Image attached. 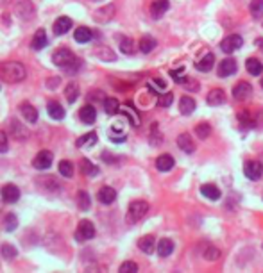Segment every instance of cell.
<instances>
[{
  "label": "cell",
  "mask_w": 263,
  "mask_h": 273,
  "mask_svg": "<svg viewBox=\"0 0 263 273\" xmlns=\"http://www.w3.org/2000/svg\"><path fill=\"white\" fill-rule=\"evenodd\" d=\"M27 77V72H25V66L16 61H5V63H0V79L5 81L9 84L22 82L24 79Z\"/></svg>",
  "instance_id": "cell-1"
},
{
  "label": "cell",
  "mask_w": 263,
  "mask_h": 273,
  "mask_svg": "<svg viewBox=\"0 0 263 273\" xmlns=\"http://www.w3.org/2000/svg\"><path fill=\"white\" fill-rule=\"evenodd\" d=\"M52 63L59 68H65L68 72H77V68L81 66V61L74 55V52L68 49H58L52 54Z\"/></svg>",
  "instance_id": "cell-2"
},
{
  "label": "cell",
  "mask_w": 263,
  "mask_h": 273,
  "mask_svg": "<svg viewBox=\"0 0 263 273\" xmlns=\"http://www.w3.org/2000/svg\"><path fill=\"white\" fill-rule=\"evenodd\" d=\"M149 211V204L145 200H134L129 204V209H127V221L129 223H136L140 219L144 218Z\"/></svg>",
  "instance_id": "cell-3"
},
{
  "label": "cell",
  "mask_w": 263,
  "mask_h": 273,
  "mask_svg": "<svg viewBox=\"0 0 263 273\" xmlns=\"http://www.w3.org/2000/svg\"><path fill=\"white\" fill-rule=\"evenodd\" d=\"M15 11L16 15L20 16L22 20H25V22H30L36 16V7L32 4V0H16Z\"/></svg>",
  "instance_id": "cell-4"
},
{
  "label": "cell",
  "mask_w": 263,
  "mask_h": 273,
  "mask_svg": "<svg viewBox=\"0 0 263 273\" xmlns=\"http://www.w3.org/2000/svg\"><path fill=\"white\" fill-rule=\"evenodd\" d=\"M95 238V227L89 219H83L79 225H77V230H75V239L83 243V241H88V239Z\"/></svg>",
  "instance_id": "cell-5"
},
{
  "label": "cell",
  "mask_w": 263,
  "mask_h": 273,
  "mask_svg": "<svg viewBox=\"0 0 263 273\" xmlns=\"http://www.w3.org/2000/svg\"><path fill=\"white\" fill-rule=\"evenodd\" d=\"M9 132H11V137L16 139V141H25L27 137H29V131L25 129V125L20 122V120H16L13 118L9 123Z\"/></svg>",
  "instance_id": "cell-6"
},
{
  "label": "cell",
  "mask_w": 263,
  "mask_h": 273,
  "mask_svg": "<svg viewBox=\"0 0 263 273\" xmlns=\"http://www.w3.org/2000/svg\"><path fill=\"white\" fill-rule=\"evenodd\" d=\"M52 161H54L52 152L41 150L40 154H36V157L32 159V166H34L36 170H49L50 166H52Z\"/></svg>",
  "instance_id": "cell-7"
},
{
  "label": "cell",
  "mask_w": 263,
  "mask_h": 273,
  "mask_svg": "<svg viewBox=\"0 0 263 273\" xmlns=\"http://www.w3.org/2000/svg\"><path fill=\"white\" fill-rule=\"evenodd\" d=\"M242 45H243V41L238 34H229L222 39L220 49H222V52H226V54H233L234 50H238Z\"/></svg>",
  "instance_id": "cell-8"
},
{
  "label": "cell",
  "mask_w": 263,
  "mask_h": 273,
  "mask_svg": "<svg viewBox=\"0 0 263 273\" xmlns=\"http://www.w3.org/2000/svg\"><path fill=\"white\" fill-rule=\"evenodd\" d=\"M243 173L249 181H260L263 175V166L258 161H247L243 166Z\"/></svg>",
  "instance_id": "cell-9"
},
{
  "label": "cell",
  "mask_w": 263,
  "mask_h": 273,
  "mask_svg": "<svg viewBox=\"0 0 263 273\" xmlns=\"http://www.w3.org/2000/svg\"><path fill=\"white\" fill-rule=\"evenodd\" d=\"M251 95H253V86H251L249 82H245V81L238 82L233 88V97L236 98V100H240V102H243V100L251 98Z\"/></svg>",
  "instance_id": "cell-10"
},
{
  "label": "cell",
  "mask_w": 263,
  "mask_h": 273,
  "mask_svg": "<svg viewBox=\"0 0 263 273\" xmlns=\"http://www.w3.org/2000/svg\"><path fill=\"white\" fill-rule=\"evenodd\" d=\"M2 200L5 204H15V202H18L20 200V190L15 184H5L2 188Z\"/></svg>",
  "instance_id": "cell-11"
},
{
  "label": "cell",
  "mask_w": 263,
  "mask_h": 273,
  "mask_svg": "<svg viewBox=\"0 0 263 273\" xmlns=\"http://www.w3.org/2000/svg\"><path fill=\"white\" fill-rule=\"evenodd\" d=\"M95 22H99V24H108L111 18L115 16V5L113 4H108V5H102L99 9L95 11Z\"/></svg>",
  "instance_id": "cell-12"
},
{
  "label": "cell",
  "mask_w": 263,
  "mask_h": 273,
  "mask_svg": "<svg viewBox=\"0 0 263 273\" xmlns=\"http://www.w3.org/2000/svg\"><path fill=\"white\" fill-rule=\"evenodd\" d=\"M52 29H54V34L56 36H63L66 34L70 29H72V20L68 16H59V18L56 20L54 25H52Z\"/></svg>",
  "instance_id": "cell-13"
},
{
  "label": "cell",
  "mask_w": 263,
  "mask_h": 273,
  "mask_svg": "<svg viewBox=\"0 0 263 273\" xmlns=\"http://www.w3.org/2000/svg\"><path fill=\"white\" fill-rule=\"evenodd\" d=\"M97 198H99L100 204L104 205H110L115 202V198H117V191L111 188V186H102L99 190V195H97Z\"/></svg>",
  "instance_id": "cell-14"
},
{
  "label": "cell",
  "mask_w": 263,
  "mask_h": 273,
  "mask_svg": "<svg viewBox=\"0 0 263 273\" xmlns=\"http://www.w3.org/2000/svg\"><path fill=\"white\" fill-rule=\"evenodd\" d=\"M79 118H81V122L83 123L91 125V123H95V120H97V111H95V108L91 106V104L83 106L81 111H79Z\"/></svg>",
  "instance_id": "cell-15"
},
{
  "label": "cell",
  "mask_w": 263,
  "mask_h": 273,
  "mask_svg": "<svg viewBox=\"0 0 263 273\" xmlns=\"http://www.w3.org/2000/svg\"><path fill=\"white\" fill-rule=\"evenodd\" d=\"M236 72V61L231 57L228 59H222L219 63V75L220 77H229V75H233Z\"/></svg>",
  "instance_id": "cell-16"
},
{
  "label": "cell",
  "mask_w": 263,
  "mask_h": 273,
  "mask_svg": "<svg viewBox=\"0 0 263 273\" xmlns=\"http://www.w3.org/2000/svg\"><path fill=\"white\" fill-rule=\"evenodd\" d=\"M213 64H215V55L211 52H208V54H204L203 57H199L195 61V68L199 72H209V70L213 68Z\"/></svg>",
  "instance_id": "cell-17"
},
{
  "label": "cell",
  "mask_w": 263,
  "mask_h": 273,
  "mask_svg": "<svg viewBox=\"0 0 263 273\" xmlns=\"http://www.w3.org/2000/svg\"><path fill=\"white\" fill-rule=\"evenodd\" d=\"M169 0H152V4H150V15L154 18H161V16L169 11Z\"/></svg>",
  "instance_id": "cell-18"
},
{
  "label": "cell",
  "mask_w": 263,
  "mask_h": 273,
  "mask_svg": "<svg viewBox=\"0 0 263 273\" xmlns=\"http://www.w3.org/2000/svg\"><path fill=\"white\" fill-rule=\"evenodd\" d=\"M49 43V38H47V32L43 29H38L36 30V34L32 36V41H30V49L32 50H41L47 47Z\"/></svg>",
  "instance_id": "cell-19"
},
{
  "label": "cell",
  "mask_w": 263,
  "mask_h": 273,
  "mask_svg": "<svg viewBox=\"0 0 263 273\" xmlns=\"http://www.w3.org/2000/svg\"><path fill=\"white\" fill-rule=\"evenodd\" d=\"M156 239H154V236H144V238H140V241H138V248L144 252V254H147V255H150L156 250Z\"/></svg>",
  "instance_id": "cell-20"
},
{
  "label": "cell",
  "mask_w": 263,
  "mask_h": 273,
  "mask_svg": "<svg viewBox=\"0 0 263 273\" xmlns=\"http://www.w3.org/2000/svg\"><path fill=\"white\" fill-rule=\"evenodd\" d=\"M177 146L184 152V154H192V152L195 150V143H194V139L190 137V134H179Z\"/></svg>",
  "instance_id": "cell-21"
},
{
  "label": "cell",
  "mask_w": 263,
  "mask_h": 273,
  "mask_svg": "<svg viewBox=\"0 0 263 273\" xmlns=\"http://www.w3.org/2000/svg\"><path fill=\"white\" fill-rule=\"evenodd\" d=\"M206 100H208L209 106H222V104H226V93L220 88H215L208 93Z\"/></svg>",
  "instance_id": "cell-22"
},
{
  "label": "cell",
  "mask_w": 263,
  "mask_h": 273,
  "mask_svg": "<svg viewBox=\"0 0 263 273\" xmlns=\"http://www.w3.org/2000/svg\"><path fill=\"white\" fill-rule=\"evenodd\" d=\"M174 164H175L174 157L169 156V154H163V156H159L158 159H156V168H158L159 171H170L174 168Z\"/></svg>",
  "instance_id": "cell-23"
},
{
  "label": "cell",
  "mask_w": 263,
  "mask_h": 273,
  "mask_svg": "<svg viewBox=\"0 0 263 273\" xmlns=\"http://www.w3.org/2000/svg\"><path fill=\"white\" fill-rule=\"evenodd\" d=\"M20 114L25 118V122H29V123H36V120H38V111H36V108L34 106H30V104H22Z\"/></svg>",
  "instance_id": "cell-24"
},
{
  "label": "cell",
  "mask_w": 263,
  "mask_h": 273,
  "mask_svg": "<svg viewBox=\"0 0 263 273\" xmlns=\"http://www.w3.org/2000/svg\"><path fill=\"white\" fill-rule=\"evenodd\" d=\"M156 250H158V255L159 257H169L172 252H174V243L170 241V239L163 238L158 241V246H156Z\"/></svg>",
  "instance_id": "cell-25"
},
{
  "label": "cell",
  "mask_w": 263,
  "mask_h": 273,
  "mask_svg": "<svg viewBox=\"0 0 263 273\" xmlns=\"http://www.w3.org/2000/svg\"><path fill=\"white\" fill-rule=\"evenodd\" d=\"M91 38H93V32L89 27H79L74 32V39L77 43H88V41H91Z\"/></svg>",
  "instance_id": "cell-26"
},
{
  "label": "cell",
  "mask_w": 263,
  "mask_h": 273,
  "mask_svg": "<svg viewBox=\"0 0 263 273\" xmlns=\"http://www.w3.org/2000/svg\"><path fill=\"white\" fill-rule=\"evenodd\" d=\"M179 111H181V114H186V116H190V114L195 111V100H194V98L181 97V100H179Z\"/></svg>",
  "instance_id": "cell-27"
},
{
  "label": "cell",
  "mask_w": 263,
  "mask_h": 273,
  "mask_svg": "<svg viewBox=\"0 0 263 273\" xmlns=\"http://www.w3.org/2000/svg\"><path fill=\"white\" fill-rule=\"evenodd\" d=\"M47 112H49V116L52 118V120H63V118H65V109H63V106L58 102H50L49 106H47Z\"/></svg>",
  "instance_id": "cell-28"
},
{
  "label": "cell",
  "mask_w": 263,
  "mask_h": 273,
  "mask_svg": "<svg viewBox=\"0 0 263 273\" xmlns=\"http://www.w3.org/2000/svg\"><path fill=\"white\" fill-rule=\"evenodd\" d=\"M203 257L206 259V261H209V263H213V261H217V259L220 257V250L217 248V246H213V245L206 243L203 246Z\"/></svg>",
  "instance_id": "cell-29"
},
{
  "label": "cell",
  "mask_w": 263,
  "mask_h": 273,
  "mask_svg": "<svg viewBox=\"0 0 263 273\" xmlns=\"http://www.w3.org/2000/svg\"><path fill=\"white\" fill-rule=\"evenodd\" d=\"M245 66H247V72L251 73V75H254V77H258V75H262L263 72V64L260 59L256 57H251L245 61Z\"/></svg>",
  "instance_id": "cell-30"
},
{
  "label": "cell",
  "mask_w": 263,
  "mask_h": 273,
  "mask_svg": "<svg viewBox=\"0 0 263 273\" xmlns=\"http://www.w3.org/2000/svg\"><path fill=\"white\" fill-rule=\"evenodd\" d=\"M97 134L95 132H88V134H85L83 137H79L77 139V146L79 148H91V146H95L97 145Z\"/></svg>",
  "instance_id": "cell-31"
},
{
  "label": "cell",
  "mask_w": 263,
  "mask_h": 273,
  "mask_svg": "<svg viewBox=\"0 0 263 273\" xmlns=\"http://www.w3.org/2000/svg\"><path fill=\"white\" fill-rule=\"evenodd\" d=\"M201 193H203L206 198H209V200H219L220 198V190L215 184H204L203 188H201Z\"/></svg>",
  "instance_id": "cell-32"
},
{
  "label": "cell",
  "mask_w": 263,
  "mask_h": 273,
  "mask_svg": "<svg viewBox=\"0 0 263 273\" xmlns=\"http://www.w3.org/2000/svg\"><path fill=\"white\" fill-rule=\"evenodd\" d=\"M81 171H83V175L95 177V175H99L100 170L93 164V163L89 161V159H81Z\"/></svg>",
  "instance_id": "cell-33"
},
{
  "label": "cell",
  "mask_w": 263,
  "mask_h": 273,
  "mask_svg": "<svg viewBox=\"0 0 263 273\" xmlns=\"http://www.w3.org/2000/svg\"><path fill=\"white\" fill-rule=\"evenodd\" d=\"M140 52H144V54H150L156 47V39L152 36H144V38L140 39Z\"/></svg>",
  "instance_id": "cell-34"
},
{
  "label": "cell",
  "mask_w": 263,
  "mask_h": 273,
  "mask_svg": "<svg viewBox=\"0 0 263 273\" xmlns=\"http://www.w3.org/2000/svg\"><path fill=\"white\" fill-rule=\"evenodd\" d=\"M65 97H66V100H68V104H74L75 100H77V97H79V86H77V82H70L68 86H66Z\"/></svg>",
  "instance_id": "cell-35"
},
{
  "label": "cell",
  "mask_w": 263,
  "mask_h": 273,
  "mask_svg": "<svg viewBox=\"0 0 263 273\" xmlns=\"http://www.w3.org/2000/svg\"><path fill=\"white\" fill-rule=\"evenodd\" d=\"M93 54L97 55L99 59H102V61H117V55H115V52L108 49V47H100V49L95 50Z\"/></svg>",
  "instance_id": "cell-36"
},
{
  "label": "cell",
  "mask_w": 263,
  "mask_h": 273,
  "mask_svg": "<svg viewBox=\"0 0 263 273\" xmlns=\"http://www.w3.org/2000/svg\"><path fill=\"white\" fill-rule=\"evenodd\" d=\"M134 50H136V47H134V41L131 38H120V52L122 54H134Z\"/></svg>",
  "instance_id": "cell-37"
},
{
  "label": "cell",
  "mask_w": 263,
  "mask_h": 273,
  "mask_svg": "<svg viewBox=\"0 0 263 273\" xmlns=\"http://www.w3.org/2000/svg\"><path fill=\"white\" fill-rule=\"evenodd\" d=\"M104 111L113 116V114H117V112L120 111V102L117 100V98H106L104 100Z\"/></svg>",
  "instance_id": "cell-38"
},
{
  "label": "cell",
  "mask_w": 263,
  "mask_h": 273,
  "mask_svg": "<svg viewBox=\"0 0 263 273\" xmlns=\"http://www.w3.org/2000/svg\"><path fill=\"white\" fill-rule=\"evenodd\" d=\"M89 205H91L89 195L86 191H79V193H77V207H79L81 211H88Z\"/></svg>",
  "instance_id": "cell-39"
},
{
  "label": "cell",
  "mask_w": 263,
  "mask_h": 273,
  "mask_svg": "<svg viewBox=\"0 0 263 273\" xmlns=\"http://www.w3.org/2000/svg\"><path fill=\"white\" fill-rule=\"evenodd\" d=\"M0 254H2V257L4 259H15L16 255H18V250H16L13 245L4 243L2 246H0Z\"/></svg>",
  "instance_id": "cell-40"
},
{
  "label": "cell",
  "mask_w": 263,
  "mask_h": 273,
  "mask_svg": "<svg viewBox=\"0 0 263 273\" xmlns=\"http://www.w3.org/2000/svg\"><path fill=\"white\" fill-rule=\"evenodd\" d=\"M249 9H251V15H253L254 18H262L263 16V0H251Z\"/></svg>",
  "instance_id": "cell-41"
},
{
  "label": "cell",
  "mask_w": 263,
  "mask_h": 273,
  "mask_svg": "<svg viewBox=\"0 0 263 273\" xmlns=\"http://www.w3.org/2000/svg\"><path fill=\"white\" fill-rule=\"evenodd\" d=\"M122 111H124V114H127V118H129V122H131V125H134V127H138L140 123V116H138V112L134 111L133 108H131L129 104H127V106H125L124 109H122Z\"/></svg>",
  "instance_id": "cell-42"
},
{
  "label": "cell",
  "mask_w": 263,
  "mask_h": 273,
  "mask_svg": "<svg viewBox=\"0 0 263 273\" xmlns=\"http://www.w3.org/2000/svg\"><path fill=\"white\" fill-rule=\"evenodd\" d=\"M194 132L197 134V137L206 139V137H209V134H211V127H209V123H199Z\"/></svg>",
  "instance_id": "cell-43"
},
{
  "label": "cell",
  "mask_w": 263,
  "mask_h": 273,
  "mask_svg": "<svg viewBox=\"0 0 263 273\" xmlns=\"http://www.w3.org/2000/svg\"><path fill=\"white\" fill-rule=\"evenodd\" d=\"M59 173L63 177L72 179V177H74V164H72L70 161H61L59 163Z\"/></svg>",
  "instance_id": "cell-44"
},
{
  "label": "cell",
  "mask_w": 263,
  "mask_h": 273,
  "mask_svg": "<svg viewBox=\"0 0 263 273\" xmlns=\"http://www.w3.org/2000/svg\"><path fill=\"white\" fill-rule=\"evenodd\" d=\"M149 88L152 93H158V95H161L165 89V82L161 81V79H150L149 81Z\"/></svg>",
  "instance_id": "cell-45"
},
{
  "label": "cell",
  "mask_w": 263,
  "mask_h": 273,
  "mask_svg": "<svg viewBox=\"0 0 263 273\" xmlns=\"http://www.w3.org/2000/svg\"><path fill=\"white\" fill-rule=\"evenodd\" d=\"M172 102H174V95H172V93H161L158 98L159 108H170V104Z\"/></svg>",
  "instance_id": "cell-46"
},
{
  "label": "cell",
  "mask_w": 263,
  "mask_h": 273,
  "mask_svg": "<svg viewBox=\"0 0 263 273\" xmlns=\"http://www.w3.org/2000/svg\"><path fill=\"white\" fill-rule=\"evenodd\" d=\"M4 227L7 232H11V230H15L16 227H18V219H16L15 215H7L4 219Z\"/></svg>",
  "instance_id": "cell-47"
},
{
  "label": "cell",
  "mask_w": 263,
  "mask_h": 273,
  "mask_svg": "<svg viewBox=\"0 0 263 273\" xmlns=\"http://www.w3.org/2000/svg\"><path fill=\"white\" fill-rule=\"evenodd\" d=\"M120 273H134V272H138V266H136V263H133V261H125L122 266H120Z\"/></svg>",
  "instance_id": "cell-48"
},
{
  "label": "cell",
  "mask_w": 263,
  "mask_h": 273,
  "mask_svg": "<svg viewBox=\"0 0 263 273\" xmlns=\"http://www.w3.org/2000/svg\"><path fill=\"white\" fill-rule=\"evenodd\" d=\"M170 75H172V79H174L175 82H179V84L188 82V77H186V75H184L183 68H181V70H175V72H170Z\"/></svg>",
  "instance_id": "cell-49"
},
{
  "label": "cell",
  "mask_w": 263,
  "mask_h": 273,
  "mask_svg": "<svg viewBox=\"0 0 263 273\" xmlns=\"http://www.w3.org/2000/svg\"><path fill=\"white\" fill-rule=\"evenodd\" d=\"M9 150V139H7V134L4 131H0V154H5Z\"/></svg>",
  "instance_id": "cell-50"
},
{
  "label": "cell",
  "mask_w": 263,
  "mask_h": 273,
  "mask_svg": "<svg viewBox=\"0 0 263 273\" xmlns=\"http://www.w3.org/2000/svg\"><path fill=\"white\" fill-rule=\"evenodd\" d=\"M59 82H61L59 77H52V79H49V81H47V88L54 89V88H58V86H59Z\"/></svg>",
  "instance_id": "cell-51"
},
{
  "label": "cell",
  "mask_w": 263,
  "mask_h": 273,
  "mask_svg": "<svg viewBox=\"0 0 263 273\" xmlns=\"http://www.w3.org/2000/svg\"><path fill=\"white\" fill-rule=\"evenodd\" d=\"M256 45H258V49H262V50H263V39H262V38L256 39Z\"/></svg>",
  "instance_id": "cell-52"
},
{
  "label": "cell",
  "mask_w": 263,
  "mask_h": 273,
  "mask_svg": "<svg viewBox=\"0 0 263 273\" xmlns=\"http://www.w3.org/2000/svg\"><path fill=\"white\" fill-rule=\"evenodd\" d=\"M262 88H263V77H262Z\"/></svg>",
  "instance_id": "cell-53"
}]
</instances>
